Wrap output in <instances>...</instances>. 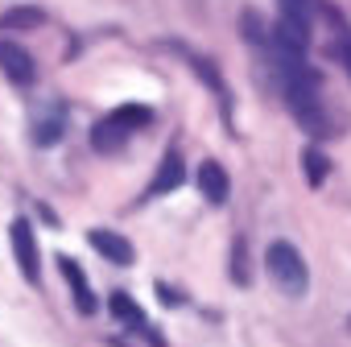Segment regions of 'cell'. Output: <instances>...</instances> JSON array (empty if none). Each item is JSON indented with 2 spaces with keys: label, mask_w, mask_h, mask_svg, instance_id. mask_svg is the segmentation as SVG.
<instances>
[{
  "label": "cell",
  "mask_w": 351,
  "mask_h": 347,
  "mask_svg": "<svg viewBox=\"0 0 351 347\" xmlns=\"http://www.w3.org/2000/svg\"><path fill=\"white\" fill-rule=\"evenodd\" d=\"M128 136H132V128H128L116 112L91 128V145H95L99 153H116V149H124V141H128Z\"/></svg>",
  "instance_id": "7"
},
{
  "label": "cell",
  "mask_w": 351,
  "mask_h": 347,
  "mask_svg": "<svg viewBox=\"0 0 351 347\" xmlns=\"http://www.w3.org/2000/svg\"><path fill=\"white\" fill-rule=\"evenodd\" d=\"M112 314H116L120 322H128L132 331H145V314L136 310V302H132L128 294H112Z\"/></svg>",
  "instance_id": "10"
},
{
  "label": "cell",
  "mask_w": 351,
  "mask_h": 347,
  "mask_svg": "<svg viewBox=\"0 0 351 347\" xmlns=\"http://www.w3.org/2000/svg\"><path fill=\"white\" fill-rule=\"evenodd\" d=\"M13 252H17V265H21V273H25V281H34L38 285V277H42V256H38V240H34V228L25 224V219H17L13 224Z\"/></svg>",
  "instance_id": "2"
},
{
  "label": "cell",
  "mask_w": 351,
  "mask_h": 347,
  "mask_svg": "<svg viewBox=\"0 0 351 347\" xmlns=\"http://www.w3.org/2000/svg\"><path fill=\"white\" fill-rule=\"evenodd\" d=\"M199 191H203V199H207L211 207H223V203H228L232 182H228V174H223L219 161H203V165H199Z\"/></svg>",
  "instance_id": "4"
},
{
  "label": "cell",
  "mask_w": 351,
  "mask_h": 347,
  "mask_svg": "<svg viewBox=\"0 0 351 347\" xmlns=\"http://www.w3.org/2000/svg\"><path fill=\"white\" fill-rule=\"evenodd\" d=\"M314 9H318V0H281V17H293V21H314Z\"/></svg>",
  "instance_id": "13"
},
{
  "label": "cell",
  "mask_w": 351,
  "mask_h": 347,
  "mask_svg": "<svg viewBox=\"0 0 351 347\" xmlns=\"http://www.w3.org/2000/svg\"><path fill=\"white\" fill-rule=\"evenodd\" d=\"M46 21L42 9H9V13H0V29L13 34V29H38Z\"/></svg>",
  "instance_id": "9"
},
{
  "label": "cell",
  "mask_w": 351,
  "mask_h": 347,
  "mask_svg": "<svg viewBox=\"0 0 351 347\" xmlns=\"http://www.w3.org/2000/svg\"><path fill=\"white\" fill-rule=\"evenodd\" d=\"M265 265H269V277H273V285H277L281 294H289V298H302V294H306L310 273H306V261H302V252H298L293 244H285V240L269 244Z\"/></svg>",
  "instance_id": "1"
},
{
  "label": "cell",
  "mask_w": 351,
  "mask_h": 347,
  "mask_svg": "<svg viewBox=\"0 0 351 347\" xmlns=\"http://www.w3.org/2000/svg\"><path fill=\"white\" fill-rule=\"evenodd\" d=\"M0 71H5L13 83H34V58L25 54V46L17 42H0Z\"/></svg>",
  "instance_id": "5"
},
{
  "label": "cell",
  "mask_w": 351,
  "mask_h": 347,
  "mask_svg": "<svg viewBox=\"0 0 351 347\" xmlns=\"http://www.w3.org/2000/svg\"><path fill=\"white\" fill-rule=\"evenodd\" d=\"M330 50H335V58L351 71V29L339 25V21H335V46H330Z\"/></svg>",
  "instance_id": "14"
},
{
  "label": "cell",
  "mask_w": 351,
  "mask_h": 347,
  "mask_svg": "<svg viewBox=\"0 0 351 347\" xmlns=\"http://www.w3.org/2000/svg\"><path fill=\"white\" fill-rule=\"evenodd\" d=\"M182 178H186L182 153H178V149H169V153H165V161H161V169H157V178L149 182V199H157V195H169V191H178V187H182Z\"/></svg>",
  "instance_id": "6"
},
{
  "label": "cell",
  "mask_w": 351,
  "mask_h": 347,
  "mask_svg": "<svg viewBox=\"0 0 351 347\" xmlns=\"http://www.w3.org/2000/svg\"><path fill=\"white\" fill-rule=\"evenodd\" d=\"M58 269H62V277L71 281V294H75V306H79V314H95V294H91V285H87L83 269H79L71 256H62V261H58Z\"/></svg>",
  "instance_id": "8"
},
{
  "label": "cell",
  "mask_w": 351,
  "mask_h": 347,
  "mask_svg": "<svg viewBox=\"0 0 351 347\" xmlns=\"http://www.w3.org/2000/svg\"><path fill=\"white\" fill-rule=\"evenodd\" d=\"M302 161H306V182H310V187H322V178H326V157H322L318 149H306Z\"/></svg>",
  "instance_id": "12"
},
{
  "label": "cell",
  "mask_w": 351,
  "mask_h": 347,
  "mask_svg": "<svg viewBox=\"0 0 351 347\" xmlns=\"http://www.w3.org/2000/svg\"><path fill=\"white\" fill-rule=\"evenodd\" d=\"M232 277L244 285L248 281V273H244V240H236V269H232Z\"/></svg>",
  "instance_id": "15"
},
{
  "label": "cell",
  "mask_w": 351,
  "mask_h": 347,
  "mask_svg": "<svg viewBox=\"0 0 351 347\" xmlns=\"http://www.w3.org/2000/svg\"><path fill=\"white\" fill-rule=\"evenodd\" d=\"M34 141H38V145H54V141H62V112L38 120V124H34Z\"/></svg>",
  "instance_id": "11"
},
{
  "label": "cell",
  "mask_w": 351,
  "mask_h": 347,
  "mask_svg": "<svg viewBox=\"0 0 351 347\" xmlns=\"http://www.w3.org/2000/svg\"><path fill=\"white\" fill-rule=\"evenodd\" d=\"M87 240H91V248H95L104 261H112V265H132V261H136V248H132L124 236L108 232V228H91Z\"/></svg>",
  "instance_id": "3"
}]
</instances>
